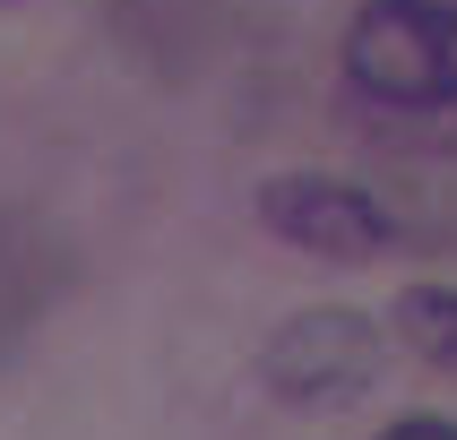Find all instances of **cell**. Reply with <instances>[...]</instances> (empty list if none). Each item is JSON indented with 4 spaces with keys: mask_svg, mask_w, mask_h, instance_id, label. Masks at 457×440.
<instances>
[{
    "mask_svg": "<svg viewBox=\"0 0 457 440\" xmlns=\"http://www.w3.org/2000/svg\"><path fill=\"white\" fill-rule=\"evenodd\" d=\"M345 78L397 112L457 104V0H362L345 26Z\"/></svg>",
    "mask_w": 457,
    "mask_h": 440,
    "instance_id": "cell-1",
    "label": "cell"
},
{
    "mask_svg": "<svg viewBox=\"0 0 457 440\" xmlns=\"http://www.w3.org/2000/svg\"><path fill=\"white\" fill-rule=\"evenodd\" d=\"M259 371H268V388L285 406H345L380 371V328L354 320V311H303V320H285L268 336Z\"/></svg>",
    "mask_w": 457,
    "mask_h": 440,
    "instance_id": "cell-2",
    "label": "cell"
},
{
    "mask_svg": "<svg viewBox=\"0 0 457 440\" xmlns=\"http://www.w3.org/2000/svg\"><path fill=\"white\" fill-rule=\"evenodd\" d=\"M259 216H268V233L285 251L328 259V268H362V259H380L397 242L380 207L362 199L354 181H328V173H277L259 190Z\"/></svg>",
    "mask_w": 457,
    "mask_h": 440,
    "instance_id": "cell-3",
    "label": "cell"
},
{
    "mask_svg": "<svg viewBox=\"0 0 457 440\" xmlns=\"http://www.w3.org/2000/svg\"><path fill=\"white\" fill-rule=\"evenodd\" d=\"M52 285H61V251H52V233L26 225V216H0V354H9V345L52 311Z\"/></svg>",
    "mask_w": 457,
    "mask_h": 440,
    "instance_id": "cell-4",
    "label": "cell"
},
{
    "mask_svg": "<svg viewBox=\"0 0 457 440\" xmlns=\"http://www.w3.org/2000/svg\"><path fill=\"white\" fill-rule=\"evenodd\" d=\"M397 328H406L414 354H432L440 371H457V294H440V285H414L406 303H397Z\"/></svg>",
    "mask_w": 457,
    "mask_h": 440,
    "instance_id": "cell-5",
    "label": "cell"
},
{
    "mask_svg": "<svg viewBox=\"0 0 457 440\" xmlns=\"http://www.w3.org/2000/svg\"><path fill=\"white\" fill-rule=\"evenodd\" d=\"M380 440H457V423H440V414H406V423H388Z\"/></svg>",
    "mask_w": 457,
    "mask_h": 440,
    "instance_id": "cell-6",
    "label": "cell"
}]
</instances>
